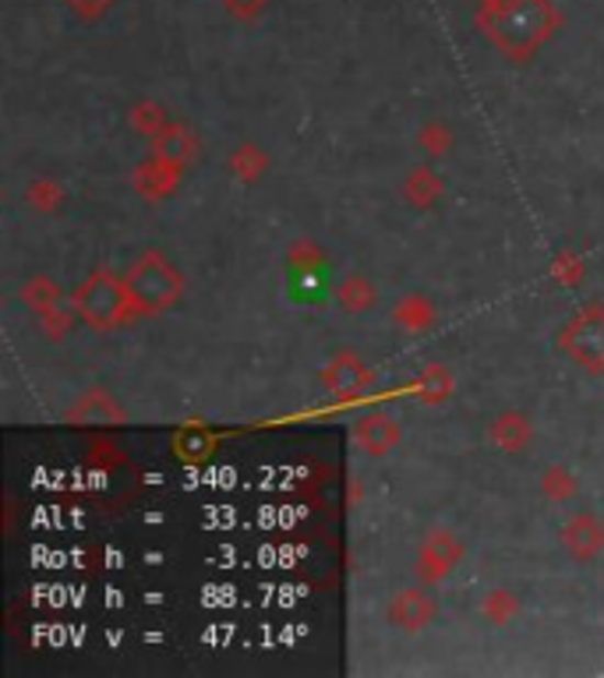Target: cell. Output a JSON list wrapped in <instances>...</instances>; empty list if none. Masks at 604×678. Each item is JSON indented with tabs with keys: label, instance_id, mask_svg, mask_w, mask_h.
<instances>
[{
	"label": "cell",
	"instance_id": "obj_1",
	"mask_svg": "<svg viewBox=\"0 0 604 678\" xmlns=\"http://www.w3.org/2000/svg\"><path fill=\"white\" fill-rule=\"evenodd\" d=\"M488 32L513 54H527L534 43H541L548 29V8L541 0H510V4H495L484 14Z\"/></svg>",
	"mask_w": 604,
	"mask_h": 678
},
{
	"label": "cell",
	"instance_id": "obj_4",
	"mask_svg": "<svg viewBox=\"0 0 604 678\" xmlns=\"http://www.w3.org/2000/svg\"><path fill=\"white\" fill-rule=\"evenodd\" d=\"M566 351L577 360H583L586 368H601L604 364V319L586 315L580 322H573V329L562 336Z\"/></svg>",
	"mask_w": 604,
	"mask_h": 678
},
{
	"label": "cell",
	"instance_id": "obj_5",
	"mask_svg": "<svg viewBox=\"0 0 604 678\" xmlns=\"http://www.w3.org/2000/svg\"><path fill=\"white\" fill-rule=\"evenodd\" d=\"M75 8H81V11H100V8H107L110 0H71Z\"/></svg>",
	"mask_w": 604,
	"mask_h": 678
},
{
	"label": "cell",
	"instance_id": "obj_3",
	"mask_svg": "<svg viewBox=\"0 0 604 678\" xmlns=\"http://www.w3.org/2000/svg\"><path fill=\"white\" fill-rule=\"evenodd\" d=\"M78 308L89 322L107 325L113 319H121V311L127 308V287L113 284L107 276H96L92 284L78 293Z\"/></svg>",
	"mask_w": 604,
	"mask_h": 678
},
{
	"label": "cell",
	"instance_id": "obj_2",
	"mask_svg": "<svg viewBox=\"0 0 604 678\" xmlns=\"http://www.w3.org/2000/svg\"><path fill=\"white\" fill-rule=\"evenodd\" d=\"M174 293H177V276L163 266L159 258L142 262V266H135L132 279H127V297H132L135 304H142L145 311L170 304Z\"/></svg>",
	"mask_w": 604,
	"mask_h": 678
},
{
	"label": "cell",
	"instance_id": "obj_6",
	"mask_svg": "<svg viewBox=\"0 0 604 678\" xmlns=\"http://www.w3.org/2000/svg\"><path fill=\"white\" fill-rule=\"evenodd\" d=\"M495 4H510V0H488V8H495Z\"/></svg>",
	"mask_w": 604,
	"mask_h": 678
}]
</instances>
